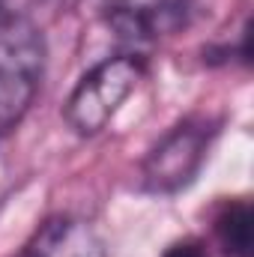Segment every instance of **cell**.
Returning <instances> with one entry per match:
<instances>
[{
    "mask_svg": "<svg viewBox=\"0 0 254 257\" xmlns=\"http://www.w3.org/2000/svg\"><path fill=\"white\" fill-rule=\"evenodd\" d=\"M45 72L42 30L15 12H0V138L24 120Z\"/></svg>",
    "mask_w": 254,
    "mask_h": 257,
    "instance_id": "cell-1",
    "label": "cell"
},
{
    "mask_svg": "<svg viewBox=\"0 0 254 257\" xmlns=\"http://www.w3.org/2000/svg\"><path fill=\"white\" fill-rule=\"evenodd\" d=\"M147 63L141 54H114L102 63H96L72 90L63 114L66 123L78 135L90 138L108 126V120L120 111V105L132 96V90L141 84Z\"/></svg>",
    "mask_w": 254,
    "mask_h": 257,
    "instance_id": "cell-2",
    "label": "cell"
},
{
    "mask_svg": "<svg viewBox=\"0 0 254 257\" xmlns=\"http://www.w3.org/2000/svg\"><path fill=\"white\" fill-rule=\"evenodd\" d=\"M215 135H218V120L203 114L177 123L147 153L141 165L144 189L153 194H177L191 186L209 156Z\"/></svg>",
    "mask_w": 254,
    "mask_h": 257,
    "instance_id": "cell-3",
    "label": "cell"
},
{
    "mask_svg": "<svg viewBox=\"0 0 254 257\" xmlns=\"http://www.w3.org/2000/svg\"><path fill=\"white\" fill-rule=\"evenodd\" d=\"M108 24L126 42H156L189 24L191 0H117L108 3Z\"/></svg>",
    "mask_w": 254,
    "mask_h": 257,
    "instance_id": "cell-4",
    "label": "cell"
},
{
    "mask_svg": "<svg viewBox=\"0 0 254 257\" xmlns=\"http://www.w3.org/2000/svg\"><path fill=\"white\" fill-rule=\"evenodd\" d=\"M15 257H108L102 236L78 215H54L36 227Z\"/></svg>",
    "mask_w": 254,
    "mask_h": 257,
    "instance_id": "cell-5",
    "label": "cell"
},
{
    "mask_svg": "<svg viewBox=\"0 0 254 257\" xmlns=\"http://www.w3.org/2000/svg\"><path fill=\"white\" fill-rule=\"evenodd\" d=\"M212 236L227 257H251L254 212L248 200H230L212 218Z\"/></svg>",
    "mask_w": 254,
    "mask_h": 257,
    "instance_id": "cell-6",
    "label": "cell"
},
{
    "mask_svg": "<svg viewBox=\"0 0 254 257\" xmlns=\"http://www.w3.org/2000/svg\"><path fill=\"white\" fill-rule=\"evenodd\" d=\"M162 257H212V254H209V251H206V245H203V242H197V239H180V242L168 245Z\"/></svg>",
    "mask_w": 254,
    "mask_h": 257,
    "instance_id": "cell-7",
    "label": "cell"
},
{
    "mask_svg": "<svg viewBox=\"0 0 254 257\" xmlns=\"http://www.w3.org/2000/svg\"><path fill=\"white\" fill-rule=\"evenodd\" d=\"M0 12H6V0H0Z\"/></svg>",
    "mask_w": 254,
    "mask_h": 257,
    "instance_id": "cell-8",
    "label": "cell"
},
{
    "mask_svg": "<svg viewBox=\"0 0 254 257\" xmlns=\"http://www.w3.org/2000/svg\"><path fill=\"white\" fill-rule=\"evenodd\" d=\"M105 3H117V0H105Z\"/></svg>",
    "mask_w": 254,
    "mask_h": 257,
    "instance_id": "cell-9",
    "label": "cell"
}]
</instances>
